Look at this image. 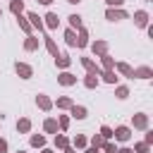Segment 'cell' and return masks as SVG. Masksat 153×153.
<instances>
[{
    "label": "cell",
    "mask_w": 153,
    "mask_h": 153,
    "mask_svg": "<svg viewBox=\"0 0 153 153\" xmlns=\"http://www.w3.org/2000/svg\"><path fill=\"white\" fill-rule=\"evenodd\" d=\"M115 136H117L120 141H127V139H129V129H127V127H120V129L115 131Z\"/></svg>",
    "instance_id": "1"
},
{
    "label": "cell",
    "mask_w": 153,
    "mask_h": 153,
    "mask_svg": "<svg viewBox=\"0 0 153 153\" xmlns=\"http://www.w3.org/2000/svg\"><path fill=\"white\" fill-rule=\"evenodd\" d=\"M17 72H19V74H22L24 79H26V76H31V69H29L26 65H17Z\"/></svg>",
    "instance_id": "2"
},
{
    "label": "cell",
    "mask_w": 153,
    "mask_h": 153,
    "mask_svg": "<svg viewBox=\"0 0 153 153\" xmlns=\"http://www.w3.org/2000/svg\"><path fill=\"white\" fill-rule=\"evenodd\" d=\"M136 24H139V26L146 24V12H136Z\"/></svg>",
    "instance_id": "3"
},
{
    "label": "cell",
    "mask_w": 153,
    "mask_h": 153,
    "mask_svg": "<svg viewBox=\"0 0 153 153\" xmlns=\"http://www.w3.org/2000/svg\"><path fill=\"white\" fill-rule=\"evenodd\" d=\"M60 81H62V84H74V76H72V74H62Z\"/></svg>",
    "instance_id": "4"
},
{
    "label": "cell",
    "mask_w": 153,
    "mask_h": 153,
    "mask_svg": "<svg viewBox=\"0 0 153 153\" xmlns=\"http://www.w3.org/2000/svg\"><path fill=\"white\" fill-rule=\"evenodd\" d=\"M122 17H124L122 12H112V10L108 12V19H122Z\"/></svg>",
    "instance_id": "5"
},
{
    "label": "cell",
    "mask_w": 153,
    "mask_h": 153,
    "mask_svg": "<svg viewBox=\"0 0 153 153\" xmlns=\"http://www.w3.org/2000/svg\"><path fill=\"white\" fill-rule=\"evenodd\" d=\"M45 19H48V26H57V17L55 14H48Z\"/></svg>",
    "instance_id": "6"
},
{
    "label": "cell",
    "mask_w": 153,
    "mask_h": 153,
    "mask_svg": "<svg viewBox=\"0 0 153 153\" xmlns=\"http://www.w3.org/2000/svg\"><path fill=\"white\" fill-rule=\"evenodd\" d=\"M72 112H74V117H86V110L84 108H74Z\"/></svg>",
    "instance_id": "7"
},
{
    "label": "cell",
    "mask_w": 153,
    "mask_h": 153,
    "mask_svg": "<svg viewBox=\"0 0 153 153\" xmlns=\"http://www.w3.org/2000/svg\"><path fill=\"white\" fill-rule=\"evenodd\" d=\"M12 10H14V12H22V0H14V2H12Z\"/></svg>",
    "instance_id": "8"
},
{
    "label": "cell",
    "mask_w": 153,
    "mask_h": 153,
    "mask_svg": "<svg viewBox=\"0 0 153 153\" xmlns=\"http://www.w3.org/2000/svg\"><path fill=\"white\" fill-rule=\"evenodd\" d=\"M38 105H41V108H50V100H48V98H38Z\"/></svg>",
    "instance_id": "9"
},
{
    "label": "cell",
    "mask_w": 153,
    "mask_h": 153,
    "mask_svg": "<svg viewBox=\"0 0 153 153\" xmlns=\"http://www.w3.org/2000/svg\"><path fill=\"white\" fill-rule=\"evenodd\" d=\"M136 127H146V117H143V115L136 117Z\"/></svg>",
    "instance_id": "10"
},
{
    "label": "cell",
    "mask_w": 153,
    "mask_h": 153,
    "mask_svg": "<svg viewBox=\"0 0 153 153\" xmlns=\"http://www.w3.org/2000/svg\"><path fill=\"white\" fill-rule=\"evenodd\" d=\"M31 143H33V146H43V136H33Z\"/></svg>",
    "instance_id": "11"
},
{
    "label": "cell",
    "mask_w": 153,
    "mask_h": 153,
    "mask_svg": "<svg viewBox=\"0 0 153 153\" xmlns=\"http://www.w3.org/2000/svg\"><path fill=\"white\" fill-rule=\"evenodd\" d=\"M29 19L33 22V26H38V29H41V22H38V17H36V14H29Z\"/></svg>",
    "instance_id": "12"
},
{
    "label": "cell",
    "mask_w": 153,
    "mask_h": 153,
    "mask_svg": "<svg viewBox=\"0 0 153 153\" xmlns=\"http://www.w3.org/2000/svg\"><path fill=\"white\" fill-rule=\"evenodd\" d=\"M19 129L26 131V129H29V120H22V122H19Z\"/></svg>",
    "instance_id": "13"
},
{
    "label": "cell",
    "mask_w": 153,
    "mask_h": 153,
    "mask_svg": "<svg viewBox=\"0 0 153 153\" xmlns=\"http://www.w3.org/2000/svg\"><path fill=\"white\" fill-rule=\"evenodd\" d=\"M45 129H48V131H55V122L48 120V122H45Z\"/></svg>",
    "instance_id": "14"
},
{
    "label": "cell",
    "mask_w": 153,
    "mask_h": 153,
    "mask_svg": "<svg viewBox=\"0 0 153 153\" xmlns=\"http://www.w3.org/2000/svg\"><path fill=\"white\" fill-rule=\"evenodd\" d=\"M69 19H72V26H79V24H81V22H79V17H76V14H74V17H69Z\"/></svg>",
    "instance_id": "15"
},
{
    "label": "cell",
    "mask_w": 153,
    "mask_h": 153,
    "mask_svg": "<svg viewBox=\"0 0 153 153\" xmlns=\"http://www.w3.org/2000/svg\"><path fill=\"white\" fill-rule=\"evenodd\" d=\"M110 5H122V0H108Z\"/></svg>",
    "instance_id": "16"
},
{
    "label": "cell",
    "mask_w": 153,
    "mask_h": 153,
    "mask_svg": "<svg viewBox=\"0 0 153 153\" xmlns=\"http://www.w3.org/2000/svg\"><path fill=\"white\" fill-rule=\"evenodd\" d=\"M5 148H7V143H5L2 139H0V151H5Z\"/></svg>",
    "instance_id": "17"
},
{
    "label": "cell",
    "mask_w": 153,
    "mask_h": 153,
    "mask_svg": "<svg viewBox=\"0 0 153 153\" xmlns=\"http://www.w3.org/2000/svg\"><path fill=\"white\" fill-rule=\"evenodd\" d=\"M41 2H43V5H50V2H53V0H41Z\"/></svg>",
    "instance_id": "18"
},
{
    "label": "cell",
    "mask_w": 153,
    "mask_h": 153,
    "mask_svg": "<svg viewBox=\"0 0 153 153\" xmlns=\"http://www.w3.org/2000/svg\"><path fill=\"white\" fill-rule=\"evenodd\" d=\"M120 153H131V151H129V148H124V151H120Z\"/></svg>",
    "instance_id": "19"
},
{
    "label": "cell",
    "mask_w": 153,
    "mask_h": 153,
    "mask_svg": "<svg viewBox=\"0 0 153 153\" xmlns=\"http://www.w3.org/2000/svg\"><path fill=\"white\" fill-rule=\"evenodd\" d=\"M69 2H79V0H69Z\"/></svg>",
    "instance_id": "20"
}]
</instances>
